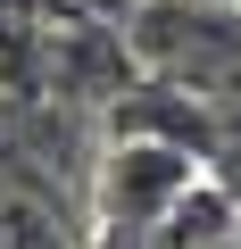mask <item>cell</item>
Here are the masks:
<instances>
[{
    "label": "cell",
    "instance_id": "obj_1",
    "mask_svg": "<svg viewBox=\"0 0 241 249\" xmlns=\"http://www.w3.org/2000/svg\"><path fill=\"white\" fill-rule=\"evenodd\" d=\"M125 34H133L142 75L191 83L208 100L241 91V9H216V0H133Z\"/></svg>",
    "mask_w": 241,
    "mask_h": 249
},
{
    "label": "cell",
    "instance_id": "obj_2",
    "mask_svg": "<svg viewBox=\"0 0 241 249\" xmlns=\"http://www.w3.org/2000/svg\"><path fill=\"white\" fill-rule=\"evenodd\" d=\"M200 175H208L200 150H175V142H150V133H108L100 158H92V224L150 232Z\"/></svg>",
    "mask_w": 241,
    "mask_h": 249
},
{
    "label": "cell",
    "instance_id": "obj_3",
    "mask_svg": "<svg viewBox=\"0 0 241 249\" xmlns=\"http://www.w3.org/2000/svg\"><path fill=\"white\" fill-rule=\"evenodd\" d=\"M133 83H142V58H133L125 17H108V9H58L50 17V83H42L50 100L108 116Z\"/></svg>",
    "mask_w": 241,
    "mask_h": 249
},
{
    "label": "cell",
    "instance_id": "obj_4",
    "mask_svg": "<svg viewBox=\"0 0 241 249\" xmlns=\"http://www.w3.org/2000/svg\"><path fill=\"white\" fill-rule=\"evenodd\" d=\"M142 241H150V249H216V241H241V191H233L224 175H200Z\"/></svg>",
    "mask_w": 241,
    "mask_h": 249
},
{
    "label": "cell",
    "instance_id": "obj_5",
    "mask_svg": "<svg viewBox=\"0 0 241 249\" xmlns=\"http://www.w3.org/2000/svg\"><path fill=\"white\" fill-rule=\"evenodd\" d=\"M208 175H224L241 191V91L216 100V142H208Z\"/></svg>",
    "mask_w": 241,
    "mask_h": 249
},
{
    "label": "cell",
    "instance_id": "obj_6",
    "mask_svg": "<svg viewBox=\"0 0 241 249\" xmlns=\"http://www.w3.org/2000/svg\"><path fill=\"white\" fill-rule=\"evenodd\" d=\"M83 249H150V241H142V232H125V224H92V232H83Z\"/></svg>",
    "mask_w": 241,
    "mask_h": 249
},
{
    "label": "cell",
    "instance_id": "obj_7",
    "mask_svg": "<svg viewBox=\"0 0 241 249\" xmlns=\"http://www.w3.org/2000/svg\"><path fill=\"white\" fill-rule=\"evenodd\" d=\"M58 9H108V17H125L133 0H58Z\"/></svg>",
    "mask_w": 241,
    "mask_h": 249
},
{
    "label": "cell",
    "instance_id": "obj_8",
    "mask_svg": "<svg viewBox=\"0 0 241 249\" xmlns=\"http://www.w3.org/2000/svg\"><path fill=\"white\" fill-rule=\"evenodd\" d=\"M216 9H241V0H216Z\"/></svg>",
    "mask_w": 241,
    "mask_h": 249
},
{
    "label": "cell",
    "instance_id": "obj_9",
    "mask_svg": "<svg viewBox=\"0 0 241 249\" xmlns=\"http://www.w3.org/2000/svg\"><path fill=\"white\" fill-rule=\"evenodd\" d=\"M216 249H241V241H216Z\"/></svg>",
    "mask_w": 241,
    "mask_h": 249
}]
</instances>
